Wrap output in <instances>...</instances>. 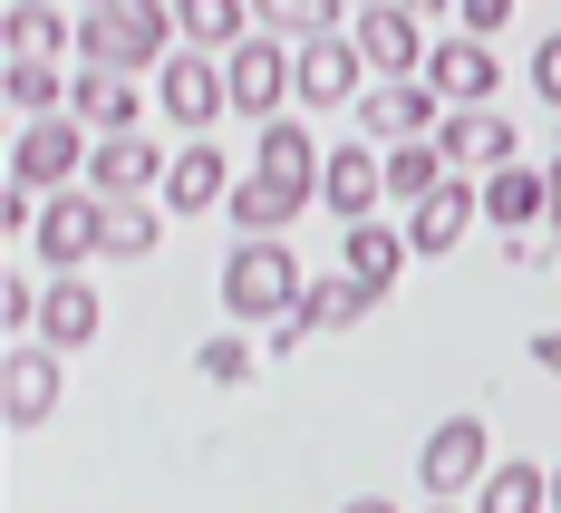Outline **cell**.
<instances>
[{"instance_id":"cell-1","label":"cell","mask_w":561,"mask_h":513,"mask_svg":"<svg viewBox=\"0 0 561 513\" xmlns=\"http://www.w3.org/2000/svg\"><path fill=\"white\" fill-rule=\"evenodd\" d=\"M174 39V0H116V10H88L78 20V68H116V78H146L165 68Z\"/></svg>"},{"instance_id":"cell-2","label":"cell","mask_w":561,"mask_h":513,"mask_svg":"<svg viewBox=\"0 0 561 513\" xmlns=\"http://www.w3.org/2000/svg\"><path fill=\"white\" fill-rule=\"evenodd\" d=\"M300 290H310V272L290 242H232L224 252V320H290Z\"/></svg>"},{"instance_id":"cell-3","label":"cell","mask_w":561,"mask_h":513,"mask_svg":"<svg viewBox=\"0 0 561 513\" xmlns=\"http://www.w3.org/2000/svg\"><path fill=\"white\" fill-rule=\"evenodd\" d=\"M494 426L484 417H436L426 426V446H416V475H426V494L436 504H465V494H484V475H494Z\"/></svg>"},{"instance_id":"cell-4","label":"cell","mask_w":561,"mask_h":513,"mask_svg":"<svg viewBox=\"0 0 561 513\" xmlns=\"http://www.w3.org/2000/svg\"><path fill=\"white\" fill-rule=\"evenodd\" d=\"M88 156H98V136H88L78 116H39V126L10 136V184H30V194H78V184H88Z\"/></svg>"},{"instance_id":"cell-5","label":"cell","mask_w":561,"mask_h":513,"mask_svg":"<svg viewBox=\"0 0 561 513\" xmlns=\"http://www.w3.org/2000/svg\"><path fill=\"white\" fill-rule=\"evenodd\" d=\"M378 310V290L348 282V272H310V290H300V310L290 320H272V358H300L310 340H330V330H358Z\"/></svg>"},{"instance_id":"cell-6","label":"cell","mask_w":561,"mask_h":513,"mask_svg":"<svg viewBox=\"0 0 561 513\" xmlns=\"http://www.w3.org/2000/svg\"><path fill=\"white\" fill-rule=\"evenodd\" d=\"M30 242H39V262H49V282H58V272L107 262V194H88V184H78V194H49Z\"/></svg>"},{"instance_id":"cell-7","label":"cell","mask_w":561,"mask_h":513,"mask_svg":"<svg viewBox=\"0 0 561 513\" xmlns=\"http://www.w3.org/2000/svg\"><path fill=\"white\" fill-rule=\"evenodd\" d=\"M290 39H272V30H252L242 49L224 58V78H232V116H252V126H272V116H290Z\"/></svg>"},{"instance_id":"cell-8","label":"cell","mask_w":561,"mask_h":513,"mask_svg":"<svg viewBox=\"0 0 561 513\" xmlns=\"http://www.w3.org/2000/svg\"><path fill=\"white\" fill-rule=\"evenodd\" d=\"M446 126V98L426 88V78H378L368 98H358V136L368 146H416V136H436Z\"/></svg>"},{"instance_id":"cell-9","label":"cell","mask_w":561,"mask_h":513,"mask_svg":"<svg viewBox=\"0 0 561 513\" xmlns=\"http://www.w3.org/2000/svg\"><path fill=\"white\" fill-rule=\"evenodd\" d=\"M58 388H68V358H58L49 340H10V358H0V417L30 436V426H49Z\"/></svg>"},{"instance_id":"cell-10","label":"cell","mask_w":561,"mask_h":513,"mask_svg":"<svg viewBox=\"0 0 561 513\" xmlns=\"http://www.w3.org/2000/svg\"><path fill=\"white\" fill-rule=\"evenodd\" d=\"M156 107L184 126V136H204L214 116L232 107V78H224V58H204V49H184V58H165L156 68Z\"/></svg>"},{"instance_id":"cell-11","label":"cell","mask_w":561,"mask_h":513,"mask_svg":"<svg viewBox=\"0 0 561 513\" xmlns=\"http://www.w3.org/2000/svg\"><path fill=\"white\" fill-rule=\"evenodd\" d=\"M348 39H358V58H368L378 78H426V30H416L407 0H368V10L348 20Z\"/></svg>"},{"instance_id":"cell-12","label":"cell","mask_w":561,"mask_h":513,"mask_svg":"<svg viewBox=\"0 0 561 513\" xmlns=\"http://www.w3.org/2000/svg\"><path fill=\"white\" fill-rule=\"evenodd\" d=\"M320 204L339 214V232L348 224H368L378 204H388V146H330V166H320Z\"/></svg>"},{"instance_id":"cell-13","label":"cell","mask_w":561,"mask_h":513,"mask_svg":"<svg viewBox=\"0 0 561 513\" xmlns=\"http://www.w3.org/2000/svg\"><path fill=\"white\" fill-rule=\"evenodd\" d=\"M426 88L446 98V116H465V107H494V88H504V68H494V39H436L426 49Z\"/></svg>"},{"instance_id":"cell-14","label":"cell","mask_w":561,"mask_h":513,"mask_svg":"<svg viewBox=\"0 0 561 513\" xmlns=\"http://www.w3.org/2000/svg\"><path fill=\"white\" fill-rule=\"evenodd\" d=\"M174 156L165 146H146V126L136 136H98V156H88V194H107V204H136V194H165Z\"/></svg>"},{"instance_id":"cell-15","label":"cell","mask_w":561,"mask_h":513,"mask_svg":"<svg viewBox=\"0 0 561 513\" xmlns=\"http://www.w3.org/2000/svg\"><path fill=\"white\" fill-rule=\"evenodd\" d=\"M474 224H484V184L446 174V184H436V194L407 214V252H416V262H446V252H455V242H465Z\"/></svg>"},{"instance_id":"cell-16","label":"cell","mask_w":561,"mask_h":513,"mask_svg":"<svg viewBox=\"0 0 561 513\" xmlns=\"http://www.w3.org/2000/svg\"><path fill=\"white\" fill-rule=\"evenodd\" d=\"M290 88H300V107H358L378 78H368L358 39H310V49H300V68H290Z\"/></svg>"},{"instance_id":"cell-17","label":"cell","mask_w":561,"mask_h":513,"mask_svg":"<svg viewBox=\"0 0 561 513\" xmlns=\"http://www.w3.org/2000/svg\"><path fill=\"white\" fill-rule=\"evenodd\" d=\"M436 146H446V166L455 174H504V166H523V136H513V116L504 107H465V116H446L436 126Z\"/></svg>"},{"instance_id":"cell-18","label":"cell","mask_w":561,"mask_h":513,"mask_svg":"<svg viewBox=\"0 0 561 513\" xmlns=\"http://www.w3.org/2000/svg\"><path fill=\"white\" fill-rule=\"evenodd\" d=\"M320 166H330V146L310 136V116H272V126L252 136V174H272L290 194H320Z\"/></svg>"},{"instance_id":"cell-19","label":"cell","mask_w":561,"mask_h":513,"mask_svg":"<svg viewBox=\"0 0 561 513\" xmlns=\"http://www.w3.org/2000/svg\"><path fill=\"white\" fill-rule=\"evenodd\" d=\"M98 330H107V300H98V282H88V272H58V282L39 290V340H49L58 358H78Z\"/></svg>"},{"instance_id":"cell-20","label":"cell","mask_w":561,"mask_h":513,"mask_svg":"<svg viewBox=\"0 0 561 513\" xmlns=\"http://www.w3.org/2000/svg\"><path fill=\"white\" fill-rule=\"evenodd\" d=\"M68 116H78L88 136H136V116H146V88H136V78H116V68H78V88H68Z\"/></svg>"},{"instance_id":"cell-21","label":"cell","mask_w":561,"mask_h":513,"mask_svg":"<svg viewBox=\"0 0 561 513\" xmlns=\"http://www.w3.org/2000/svg\"><path fill=\"white\" fill-rule=\"evenodd\" d=\"M407 262H416V252H407V224H378V214H368V224L339 232V272H348V282H368L378 300L397 290V272H407Z\"/></svg>"},{"instance_id":"cell-22","label":"cell","mask_w":561,"mask_h":513,"mask_svg":"<svg viewBox=\"0 0 561 513\" xmlns=\"http://www.w3.org/2000/svg\"><path fill=\"white\" fill-rule=\"evenodd\" d=\"M0 49L10 58H78V20L58 10V0H10V20H0Z\"/></svg>"},{"instance_id":"cell-23","label":"cell","mask_w":561,"mask_h":513,"mask_svg":"<svg viewBox=\"0 0 561 513\" xmlns=\"http://www.w3.org/2000/svg\"><path fill=\"white\" fill-rule=\"evenodd\" d=\"M300 204H310V194H290L272 174H242L224 194V224H242V242H280V224H300Z\"/></svg>"},{"instance_id":"cell-24","label":"cell","mask_w":561,"mask_h":513,"mask_svg":"<svg viewBox=\"0 0 561 513\" xmlns=\"http://www.w3.org/2000/svg\"><path fill=\"white\" fill-rule=\"evenodd\" d=\"M484 224H504V242H513L523 224H552V174H542V166L484 174Z\"/></svg>"},{"instance_id":"cell-25","label":"cell","mask_w":561,"mask_h":513,"mask_svg":"<svg viewBox=\"0 0 561 513\" xmlns=\"http://www.w3.org/2000/svg\"><path fill=\"white\" fill-rule=\"evenodd\" d=\"M242 174H224V146H174V174H165V214H214Z\"/></svg>"},{"instance_id":"cell-26","label":"cell","mask_w":561,"mask_h":513,"mask_svg":"<svg viewBox=\"0 0 561 513\" xmlns=\"http://www.w3.org/2000/svg\"><path fill=\"white\" fill-rule=\"evenodd\" d=\"M68 88H78V68H58V58H10V78H0V98L20 126H39V116H68Z\"/></svg>"},{"instance_id":"cell-27","label":"cell","mask_w":561,"mask_h":513,"mask_svg":"<svg viewBox=\"0 0 561 513\" xmlns=\"http://www.w3.org/2000/svg\"><path fill=\"white\" fill-rule=\"evenodd\" d=\"M174 30H184L204 58H232L262 20H252V0H174Z\"/></svg>"},{"instance_id":"cell-28","label":"cell","mask_w":561,"mask_h":513,"mask_svg":"<svg viewBox=\"0 0 561 513\" xmlns=\"http://www.w3.org/2000/svg\"><path fill=\"white\" fill-rule=\"evenodd\" d=\"M252 20H262L272 39H300V49H310V39H348L358 10H348V0H252Z\"/></svg>"},{"instance_id":"cell-29","label":"cell","mask_w":561,"mask_h":513,"mask_svg":"<svg viewBox=\"0 0 561 513\" xmlns=\"http://www.w3.org/2000/svg\"><path fill=\"white\" fill-rule=\"evenodd\" d=\"M474 513H552V465H533V456H504L494 475H484Z\"/></svg>"},{"instance_id":"cell-30","label":"cell","mask_w":561,"mask_h":513,"mask_svg":"<svg viewBox=\"0 0 561 513\" xmlns=\"http://www.w3.org/2000/svg\"><path fill=\"white\" fill-rule=\"evenodd\" d=\"M446 174H455V166H446V146H436V136H416V146H388V204H407V214H416V204H426Z\"/></svg>"},{"instance_id":"cell-31","label":"cell","mask_w":561,"mask_h":513,"mask_svg":"<svg viewBox=\"0 0 561 513\" xmlns=\"http://www.w3.org/2000/svg\"><path fill=\"white\" fill-rule=\"evenodd\" d=\"M156 242H165V224H156V194L107 204V262H156Z\"/></svg>"},{"instance_id":"cell-32","label":"cell","mask_w":561,"mask_h":513,"mask_svg":"<svg viewBox=\"0 0 561 513\" xmlns=\"http://www.w3.org/2000/svg\"><path fill=\"white\" fill-rule=\"evenodd\" d=\"M252 368H262V349L242 340V330H214V340L194 349V378H214V388H252Z\"/></svg>"},{"instance_id":"cell-33","label":"cell","mask_w":561,"mask_h":513,"mask_svg":"<svg viewBox=\"0 0 561 513\" xmlns=\"http://www.w3.org/2000/svg\"><path fill=\"white\" fill-rule=\"evenodd\" d=\"M39 290H49V282H30V272H10V282H0V320H10L20 340L39 330Z\"/></svg>"},{"instance_id":"cell-34","label":"cell","mask_w":561,"mask_h":513,"mask_svg":"<svg viewBox=\"0 0 561 513\" xmlns=\"http://www.w3.org/2000/svg\"><path fill=\"white\" fill-rule=\"evenodd\" d=\"M504 20H513V0H455V30H465V39H494Z\"/></svg>"},{"instance_id":"cell-35","label":"cell","mask_w":561,"mask_h":513,"mask_svg":"<svg viewBox=\"0 0 561 513\" xmlns=\"http://www.w3.org/2000/svg\"><path fill=\"white\" fill-rule=\"evenodd\" d=\"M504 262H513V272H552V262H561V232H542V242H533V232H513Z\"/></svg>"},{"instance_id":"cell-36","label":"cell","mask_w":561,"mask_h":513,"mask_svg":"<svg viewBox=\"0 0 561 513\" xmlns=\"http://www.w3.org/2000/svg\"><path fill=\"white\" fill-rule=\"evenodd\" d=\"M533 98H542V107H561V30L533 49Z\"/></svg>"},{"instance_id":"cell-37","label":"cell","mask_w":561,"mask_h":513,"mask_svg":"<svg viewBox=\"0 0 561 513\" xmlns=\"http://www.w3.org/2000/svg\"><path fill=\"white\" fill-rule=\"evenodd\" d=\"M533 368H542V378H561V330H533Z\"/></svg>"},{"instance_id":"cell-38","label":"cell","mask_w":561,"mask_h":513,"mask_svg":"<svg viewBox=\"0 0 561 513\" xmlns=\"http://www.w3.org/2000/svg\"><path fill=\"white\" fill-rule=\"evenodd\" d=\"M339 513H397V504H388V494H348Z\"/></svg>"},{"instance_id":"cell-39","label":"cell","mask_w":561,"mask_h":513,"mask_svg":"<svg viewBox=\"0 0 561 513\" xmlns=\"http://www.w3.org/2000/svg\"><path fill=\"white\" fill-rule=\"evenodd\" d=\"M407 10H416V20H446V10H455V0H407Z\"/></svg>"},{"instance_id":"cell-40","label":"cell","mask_w":561,"mask_h":513,"mask_svg":"<svg viewBox=\"0 0 561 513\" xmlns=\"http://www.w3.org/2000/svg\"><path fill=\"white\" fill-rule=\"evenodd\" d=\"M542 174H552V232H561V156H552V166H542Z\"/></svg>"},{"instance_id":"cell-41","label":"cell","mask_w":561,"mask_h":513,"mask_svg":"<svg viewBox=\"0 0 561 513\" xmlns=\"http://www.w3.org/2000/svg\"><path fill=\"white\" fill-rule=\"evenodd\" d=\"M552 513H561V456H552Z\"/></svg>"},{"instance_id":"cell-42","label":"cell","mask_w":561,"mask_h":513,"mask_svg":"<svg viewBox=\"0 0 561 513\" xmlns=\"http://www.w3.org/2000/svg\"><path fill=\"white\" fill-rule=\"evenodd\" d=\"M88 10H116V0H78V20H88Z\"/></svg>"},{"instance_id":"cell-43","label":"cell","mask_w":561,"mask_h":513,"mask_svg":"<svg viewBox=\"0 0 561 513\" xmlns=\"http://www.w3.org/2000/svg\"><path fill=\"white\" fill-rule=\"evenodd\" d=\"M426 513H465V504H426Z\"/></svg>"},{"instance_id":"cell-44","label":"cell","mask_w":561,"mask_h":513,"mask_svg":"<svg viewBox=\"0 0 561 513\" xmlns=\"http://www.w3.org/2000/svg\"><path fill=\"white\" fill-rule=\"evenodd\" d=\"M348 10H368V0H348Z\"/></svg>"}]
</instances>
